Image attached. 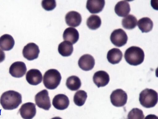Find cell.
Segmentation results:
<instances>
[{
  "label": "cell",
  "instance_id": "6da1fadb",
  "mask_svg": "<svg viewBox=\"0 0 158 119\" xmlns=\"http://www.w3.org/2000/svg\"><path fill=\"white\" fill-rule=\"evenodd\" d=\"M22 103L21 94L13 90H9L4 92L0 98V104L5 110H12L16 109Z\"/></svg>",
  "mask_w": 158,
  "mask_h": 119
},
{
  "label": "cell",
  "instance_id": "7a4b0ae2",
  "mask_svg": "<svg viewBox=\"0 0 158 119\" xmlns=\"http://www.w3.org/2000/svg\"><path fill=\"white\" fill-rule=\"evenodd\" d=\"M144 56L142 49L138 46H132L125 51L124 57L126 62L129 64L137 66L143 61Z\"/></svg>",
  "mask_w": 158,
  "mask_h": 119
},
{
  "label": "cell",
  "instance_id": "3957f363",
  "mask_svg": "<svg viewBox=\"0 0 158 119\" xmlns=\"http://www.w3.org/2000/svg\"><path fill=\"white\" fill-rule=\"evenodd\" d=\"M139 100L140 104L144 107H153L157 103L158 93L153 89L146 88L139 94Z\"/></svg>",
  "mask_w": 158,
  "mask_h": 119
},
{
  "label": "cell",
  "instance_id": "277c9868",
  "mask_svg": "<svg viewBox=\"0 0 158 119\" xmlns=\"http://www.w3.org/2000/svg\"><path fill=\"white\" fill-rule=\"evenodd\" d=\"M61 79L60 73L56 69H51L44 73L43 83L47 89L53 90L56 88L60 84Z\"/></svg>",
  "mask_w": 158,
  "mask_h": 119
},
{
  "label": "cell",
  "instance_id": "5b68a950",
  "mask_svg": "<svg viewBox=\"0 0 158 119\" xmlns=\"http://www.w3.org/2000/svg\"><path fill=\"white\" fill-rule=\"evenodd\" d=\"M110 99L111 103L114 106L123 107L127 102V95L122 89H117L112 92L110 95Z\"/></svg>",
  "mask_w": 158,
  "mask_h": 119
},
{
  "label": "cell",
  "instance_id": "8992f818",
  "mask_svg": "<svg viewBox=\"0 0 158 119\" xmlns=\"http://www.w3.org/2000/svg\"><path fill=\"white\" fill-rule=\"evenodd\" d=\"M110 40L115 46L120 47L127 42L128 36L126 32L122 29L114 30L111 34Z\"/></svg>",
  "mask_w": 158,
  "mask_h": 119
},
{
  "label": "cell",
  "instance_id": "52a82bcc",
  "mask_svg": "<svg viewBox=\"0 0 158 119\" xmlns=\"http://www.w3.org/2000/svg\"><path fill=\"white\" fill-rule=\"evenodd\" d=\"M35 99L36 105L39 108L46 110H49L50 108L51 103L47 90L44 89L38 93Z\"/></svg>",
  "mask_w": 158,
  "mask_h": 119
},
{
  "label": "cell",
  "instance_id": "ba28073f",
  "mask_svg": "<svg viewBox=\"0 0 158 119\" xmlns=\"http://www.w3.org/2000/svg\"><path fill=\"white\" fill-rule=\"evenodd\" d=\"M40 52L39 46L33 42L28 43L25 46L22 51L23 57L28 60L37 59Z\"/></svg>",
  "mask_w": 158,
  "mask_h": 119
},
{
  "label": "cell",
  "instance_id": "9c48e42d",
  "mask_svg": "<svg viewBox=\"0 0 158 119\" xmlns=\"http://www.w3.org/2000/svg\"><path fill=\"white\" fill-rule=\"evenodd\" d=\"M19 112L23 119H32L36 113L35 105L31 102L24 103L21 106Z\"/></svg>",
  "mask_w": 158,
  "mask_h": 119
},
{
  "label": "cell",
  "instance_id": "30bf717a",
  "mask_svg": "<svg viewBox=\"0 0 158 119\" xmlns=\"http://www.w3.org/2000/svg\"><path fill=\"white\" fill-rule=\"evenodd\" d=\"M25 64L22 61H16L13 63L10 66L9 72L13 77L20 78L23 77L27 71Z\"/></svg>",
  "mask_w": 158,
  "mask_h": 119
},
{
  "label": "cell",
  "instance_id": "8fae6325",
  "mask_svg": "<svg viewBox=\"0 0 158 119\" xmlns=\"http://www.w3.org/2000/svg\"><path fill=\"white\" fill-rule=\"evenodd\" d=\"M95 64V60L93 57L89 54H86L81 56L78 61L79 67L85 71H88L92 69Z\"/></svg>",
  "mask_w": 158,
  "mask_h": 119
},
{
  "label": "cell",
  "instance_id": "7c38bea8",
  "mask_svg": "<svg viewBox=\"0 0 158 119\" xmlns=\"http://www.w3.org/2000/svg\"><path fill=\"white\" fill-rule=\"evenodd\" d=\"M110 78L106 71L100 70L96 72L93 76V81L98 88L106 86L109 82Z\"/></svg>",
  "mask_w": 158,
  "mask_h": 119
},
{
  "label": "cell",
  "instance_id": "4fadbf2b",
  "mask_svg": "<svg viewBox=\"0 0 158 119\" xmlns=\"http://www.w3.org/2000/svg\"><path fill=\"white\" fill-rule=\"evenodd\" d=\"M52 104L56 109L63 110L66 109L69 104L68 97L63 94H59L55 95L52 99Z\"/></svg>",
  "mask_w": 158,
  "mask_h": 119
},
{
  "label": "cell",
  "instance_id": "5bb4252c",
  "mask_svg": "<svg viewBox=\"0 0 158 119\" xmlns=\"http://www.w3.org/2000/svg\"><path fill=\"white\" fill-rule=\"evenodd\" d=\"M26 78L27 81L30 84L37 85L42 82V75L38 69H31L27 72Z\"/></svg>",
  "mask_w": 158,
  "mask_h": 119
},
{
  "label": "cell",
  "instance_id": "9a60e30c",
  "mask_svg": "<svg viewBox=\"0 0 158 119\" xmlns=\"http://www.w3.org/2000/svg\"><path fill=\"white\" fill-rule=\"evenodd\" d=\"M66 24L69 26L77 27L78 26L82 21L81 15L75 11H71L68 12L65 16Z\"/></svg>",
  "mask_w": 158,
  "mask_h": 119
},
{
  "label": "cell",
  "instance_id": "2e32d148",
  "mask_svg": "<svg viewBox=\"0 0 158 119\" xmlns=\"http://www.w3.org/2000/svg\"><path fill=\"white\" fill-rule=\"evenodd\" d=\"M105 3L104 0H87L86 8L91 13H98L102 11Z\"/></svg>",
  "mask_w": 158,
  "mask_h": 119
},
{
  "label": "cell",
  "instance_id": "e0dca14e",
  "mask_svg": "<svg viewBox=\"0 0 158 119\" xmlns=\"http://www.w3.org/2000/svg\"><path fill=\"white\" fill-rule=\"evenodd\" d=\"M131 10L129 2L125 0L118 2L114 7L115 13L119 16L124 17L129 14Z\"/></svg>",
  "mask_w": 158,
  "mask_h": 119
},
{
  "label": "cell",
  "instance_id": "ac0fdd59",
  "mask_svg": "<svg viewBox=\"0 0 158 119\" xmlns=\"http://www.w3.org/2000/svg\"><path fill=\"white\" fill-rule=\"evenodd\" d=\"M63 36L64 40L69 41L72 44H74L79 39V33L76 29L70 27L64 30Z\"/></svg>",
  "mask_w": 158,
  "mask_h": 119
},
{
  "label": "cell",
  "instance_id": "d6986e66",
  "mask_svg": "<svg viewBox=\"0 0 158 119\" xmlns=\"http://www.w3.org/2000/svg\"><path fill=\"white\" fill-rule=\"evenodd\" d=\"M123 56V53L119 49L114 48L108 51L107 58L109 63L114 64H118L120 61Z\"/></svg>",
  "mask_w": 158,
  "mask_h": 119
},
{
  "label": "cell",
  "instance_id": "ffe728a7",
  "mask_svg": "<svg viewBox=\"0 0 158 119\" xmlns=\"http://www.w3.org/2000/svg\"><path fill=\"white\" fill-rule=\"evenodd\" d=\"M15 43L13 37L9 34H4L0 37V48L3 51L11 50L14 47Z\"/></svg>",
  "mask_w": 158,
  "mask_h": 119
},
{
  "label": "cell",
  "instance_id": "44dd1931",
  "mask_svg": "<svg viewBox=\"0 0 158 119\" xmlns=\"http://www.w3.org/2000/svg\"><path fill=\"white\" fill-rule=\"evenodd\" d=\"M73 48L72 44L68 41H64L58 46V51L60 54L64 57L70 56L72 53Z\"/></svg>",
  "mask_w": 158,
  "mask_h": 119
},
{
  "label": "cell",
  "instance_id": "7402d4cb",
  "mask_svg": "<svg viewBox=\"0 0 158 119\" xmlns=\"http://www.w3.org/2000/svg\"><path fill=\"white\" fill-rule=\"evenodd\" d=\"M153 22L148 17H144L138 21L137 25L142 33H147L151 31L153 27Z\"/></svg>",
  "mask_w": 158,
  "mask_h": 119
},
{
  "label": "cell",
  "instance_id": "603a6c76",
  "mask_svg": "<svg viewBox=\"0 0 158 119\" xmlns=\"http://www.w3.org/2000/svg\"><path fill=\"white\" fill-rule=\"evenodd\" d=\"M81 82L80 78L76 76H72L67 79L66 85L67 87L72 91L78 90L81 86Z\"/></svg>",
  "mask_w": 158,
  "mask_h": 119
},
{
  "label": "cell",
  "instance_id": "cb8c5ba5",
  "mask_svg": "<svg viewBox=\"0 0 158 119\" xmlns=\"http://www.w3.org/2000/svg\"><path fill=\"white\" fill-rule=\"evenodd\" d=\"M137 21V19L134 15L129 14L123 18L122 24L125 29H131L136 26Z\"/></svg>",
  "mask_w": 158,
  "mask_h": 119
},
{
  "label": "cell",
  "instance_id": "d4e9b609",
  "mask_svg": "<svg viewBox=\"0 0 158 119\" xmlns=\"http://www.w3.org/2000/svg\"><path fill=\"white\" fill-rule=\"evenodd\" d=\"M102 23L100 17L96 15H92L87 19L86 24L88 27L92 30H95L99 28Z\"/></svg>",
  "mask_w": 158,
  "mask_h": 119
},
{
  "label": "cell",
  "instance_id": "484cf974",
  "mask_svg": "<svg viewBox=\"0 0 158 119\" xmlns=\"http://www.w3.org/2000/svg\"><path fill=\"white\" fill-rule=\"evenodd\" d=\"M87 97V94L85 91L82 90H79L74 94L73 101L76 105L81 106L85 104Z\"/></svg>",
  "mask_w": 158,
  "mask_h": 119
},
{
  "label": "cell",
  "instance_id": "4316f807",
  "mask_svg": "<svg viewBox=\"0 0 158 119\" xmlns=\"http://www.w3.org/2000/svg\"><path fill=\"white\" fill-rule=\"evenodd\" d=\"M127 117V119H144V115L142 110L134 108L129 112Z\"/></svg>",
  "mask_w": 158,
  "mask_h": 119
},
{
  "label": "cell",
  "instance_id": "83f0119b",
  "mask_svg": "<svg viewBox=\"0 0 158 119\" xmlns=\"http://www.w3.org/2000/svg\"><path fill=\"white\" fill-rule=\"evenodd\" d=\"M43 8L47 11H52L56 7V1L54 0H43L41 2Z\"/></svg>",
  "mask_w": 158,
  "mask_h": 119
},
{
  "label": "cell",
  "instance_id": "f1b7e54d",
  "mask_svg": "<svg viewBox=\"0 0 158 119\" xmlns=\"http://www.w3.org/2000/svg\"><path fill=\"white\" fill-rule=\"evenodd\" d=\"M5 57V55L4 52L0 49V63L4 60Z\"/></svg>",
  "mask_w": 158,
  "mask_h": 119
},
{
  "label": "cell",
  "instance_id": "f546056e",
  "mask_svg": "<svg viewBox=\"0 0 158 119\" xmlns=\"http://www.w3.org/2000/svg\"><path fill=\"white\" fill-rule=\"evenodd\" d=\"M144 119H158V118L157 116L155 115L150 114L147 116Z\"/></svg>",
  "mask_w": 158,
  "mask_h": 119
},
{
  "label": "cell",
  "instance_id": "4dcf8cb0",
  "mask_svg": "<svg viewBox=\"0 0 158 119\" xmlns=\"http://www.w3.org/2000/svg\"><path fill=\"white\" fill-rule=\"evenodd\" d=\"M51 119H62L59 117H54L52 118Z\"/></svg>",
  "mask_w": 158,
  "mask_h": 119
}]
</instances>
